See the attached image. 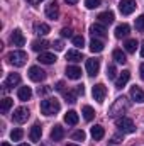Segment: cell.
<instances>
[{
	"label": "cell",
	"instance_id": "1",
	"mask_svg": "<svg viewBox=\"0 0 144 146\" xmlns=\"http://www.w3.org/2000/svg\"><path fill=\"white\" fill-rule=\"evenodd\" d=\"M59 109H61V106L56 99H44L41 102V112L44 115H54L56 112H59Z\"/></svg>",
	"mask_w": 144,
	"mask_h": 146
},
{
	"label": "cell",
	"instance_id": "2",
	"mask_svg": "<svg viewBox=\"0 0 144 146\" xmlns=\"http://www.w3.org/2000/svg\"><path fill=\"white\" fill-rule=\"evenodd\" d=\"M7 60H9V63L14 65V66H24L26 61H27V53L17 49V51L9 53V54H7Z\"/></svg>",
	"mask_w": 144,
	"mask_h": 146
},
{
	"label": "cell",
	"instance_id": "3",
	"mask_svg": "<svg viewBox=\"0 0 144 146\" xmlns=\"http://www.w3.org/2000/svg\"><path fill=\"white\" fill-rule=\"evenodd\" d=\"M115 126L119 127V131L127 133V134H131V133H134V131H136V126H134L132 119H129V117H126V115L117 117V119H115Z\"/></svg>",
	"mask_w": 144,
	"mask_h": 146
},
{
	"label": "cell",
	"instance_id": "4",
	"mask_svg": "<svg viewBox=\"0 0 144 146\" xmlns=\"http://www.w3.org/2000/svg\"><path fill=\"white\" fill-rule=\"evenodd\" d=\"M129 109V102H127V99L126 97H119L115 102H114V106L110 107L108 110V114L110 115H117V114H124L126 110Z\"/></svg>",
	"mask_w": 144,
	"mask_h": 146
},
{
	"label": "cell",
	"instance_id": "5",
	"mask_svg": "<svg viewBox=\"0 0 144 146\" xmlns=\"http://www.w3.org/2000/svg\"><path fill=\"white\" fill-rule=\"evenodd\" d=\"M92 95H93V99L97 100V102H104L105 100V95H107V88H105V85L104 83H97L93 88H92Z\"/></svg>",
	"mask_w": 144,
	"mask_h": 146
},
{
	"label": "cell",
	"instance_id": "6",
	"mask_svg": "<svg viewBox=\"0 0 144 146\" xmlns=\"http://www.w3.org/2000/svg\"><path fill=\"white\" fill-rule=\"evenodd\" d=\"M119 10L122 15H131L136 10V2L134 0H120L119 2Z\"/></svg>",
	"mask_w": 144,
	"mask_h": 146
},
{
	"label": "cell",
	"instance_id": "7",
	"mask_svg": "<svg viewBox=\"0 0 144 146\" xmlns=\"http://www.w3.org/2000/svg\"><path fill=\"white\" fill-rule=\"evenodd\" d=\"M44 12H46V17L48 19H58L59 17V5H58V2H49L48 5H46V9H44Z\"/></svg>",
	"mask_w": 144,
	"mask_h": 146
},
{
	"label": "cell",
	"instance_id": "8",
	"mask_svg": "<svg viewBox=\"0 0 144 146\" xmlns=\"http://www.w3.org/2000/svg\"><path fill=\"white\" fill-rule=\"evenodd\" d=\"M12 119L15 122H19V124H22V122H26L29 119V110L26 109V107H17V109L14 110V114H12Z\"/></svg>",
	"mask_w": 144,
	"mask_h": 146
},
{
	"label": "cell",
	"instance_id": "9",
	"mask_svg": "<svg viewBox=\"0 0 144 146\" xmlns=\"http://www.w3.org/2000/svg\"><path fill=\"white\" fill-rule=\"evenodd\" d=\"M19 83H20V75H19V73H10V75L5 78V82H3V90L14 88V87H17Z\"/></svg>",
	"mask_w": 144,
	"mask_h": 146
},
{
	"label": "cell",
	"instance_id": "10",
	"mask_svg": "<svg viewBox=\"0 0 144 146\" xmlns=\"http://www.w3.org/2000/svg\"><path fill=\"white\" fill-rule=\"evenodd\" d=\"M29 78H31L32 82H42V80L46 78V72L41 70L39 66H31V68H29Z\"/></svg>",
	"mask_w": 144,
	"mask_h": 146
},
{
	"label": "cell",
	"instance_id": "11",
	"mask_svg": "<svg viewBox=\"0 0 144 146\" xmlns=\"http://www.w3.org/2000/svg\"><path fill=\"white\" fill-rule=\"evenodd\" d=\"M98 70H100V61H98V60H95V58L87 60V73H88L90 76L98 75Z\"/></svg>",
	"mask_w": 144,
	"mask_h": 146
},
{
	"label": "cell",
	"instance_id": "12",
	"mask_svg": "<svg viewBox=\"0 0 144 146\" xmlns=\"http://www.w3.org/2000/svg\"><path fill=\"white\" fill-rule=\"evenodd\" d=\"M10 42H12V46H24L26 44V37L20 33V29H15L10 34Z\"/></svg>",
	"mask_w": 144,
	"mask_h": 146
},
{
	"label": "cell",
	"instance_id": "13",
	"mask_svg": "<svg viewBox=\"0 0 144 146\" xmlns=\"http://www.w3.org/2000/svg\"><path fill=\"white\" fill-rule=\"evenodd\" d=\"M90 34L95 37H104L105 34H107V31H105V26L104 24H92L90 26Z\"/></svg>",
	"mask_w": 144,
	"mask_h": 146
},
{
	"label": "cell",
	"instance_id": "14",
	"mask_svg": "<svg viewBox=\"0 0 144 146\" xmlns=\"http://www.w3.org/2000/svg\"><path fill=\"white\" fill-rule=\"evenodd\" d=\"M65 138V129L59 126V124H56L53 129H51V139L53 141H61Z\"/></svg>",
	"mask_w": 144,
	"mask_h": 146
},
{
	"label": "cell",
	"instance_id": "15",
	"mask_svg": "<svg viewBox=\"0 0 144 146\" xmlns=\"http://www.w3.org/2000/svg\"><path fill=\"white\" fill-rule=\"evenodd\" d=\"M131 97L136 100V102H144V92L141 87H137V85H134V87H131Z\"/></svg>",
	"mask_w": 144,
	"mask_h": 146
},
{
	"label": "cell",
	"instance_id": "16",
	"mask_svg": "<svg viewBox=\"0 0 144 146\" xmlns=\"http://www.w3.org/2000/svg\"><path fill=\"white\" fill-rule=\"evenodd\" d=\"M129 78H131V72H129V70H124V72L120 73V76L115 80V87H117V88H122V87L129 82Z\"/></svg>",
	"mask_w": 144,
	"mask_h": 146
},
{
	"label": "cell",
	"instance_id": "17",
	"mask_svg": "<svg viewBox=\"0 0 144 146\" xmlns=\"http://www.w3.org/2000/svg\"><path fill=\"white\" fill-rule=\"evenodd\" d=\"M41 134H42V127H41L39 124H34V126L31 127V133H29V138H31V141L37 143V141L41 139Z\"/></svg>",
	"mask_w": 144,
	"mask_h": 146
},
{
	"label": "cell",
	"instance_id": "18",
	"mask_svg": "<svg viewBox=\"0 0 144 146\" xmlns=\"http://www.w3.org/2000/svg\"><path fill=\"white\" fill-rule=\"evenodd\" d=\"M37 60H39V61H41L42 65H53V63H54V61H56L58 58H56V56H54L53 53H41Z\"/></svg>",
	"mask_w": 144,
	"mask_h": 146
},
{
	"label": "cell",
	"instance_id": "19",
	"mask_svg": "<svg viewBox=\"0 0 144 146\" xmlns=\"http://www.w3.org/2000/svg\"><path fill=\"white\" fill-rule=\"evenodd\" d=\"M17 97H19V100L26 102V100H29V99L32 97V90H31L29 87H20L19 92H17Z\"/></svg>",
	"mask_w": 144,
	"mask_h": 146
},
{
	"label": "cell",
	"instance_id": "20",
	"mask_svg": "<svg viewBox=\"0 0 144 146\" xmlns=\"http://www.w3.org/2000/svg\"><path fill=\"white\" fill-rule=\"evenodd\" d=\"M66 60L71 61V63H78V61L83 60V54H81L78 49H70V51L66 53Z\"/></svg>",
	"mask_w": 144,
	"mask_h": 146
},
{
	"label": "cell",
	"instance_id": "21",
	"mask_svg": "<svg viewBox=\"0 0 144 146\" xmlns=\"http://www.w3.org/2000/svg\"><path fill=\"white\" fill-rule=\"evenodd\" d=\"M78 121H80V117H78V114H76L75 110H68V112L65 114V122H66V124H70V126H76Z\"/></svg>",
	"mask_w": 144,
	"mask_h": 146
},
{
	"label": "cell",
	"instance_id": "22",
	"mask_svg": "<svg viewBox=\"0 0 144 146\" xmlns=\"http://www.w3.org/2000/svg\"><path fill=\"white\" fill-rule=\"evenodd\" d=\"M98 21H100V24H112L114 22V12H110V10H107V12H102V14H98V17H97Z\"/></svg>",
	"mask_w": 144,
	"mask_h": 146
},
{
	"label": "cell",
	"instance_id": "23",
	"mask_svg": "<svg viewBox=\"0 0 144 146\" xmlns=\"http://www.w3.org/2000/svg\"><path fill=\"white\" fill-rule=\"evenodd\" d=\"M66 76L71 80H78L81 78V70L78 66H66Z\"/></svg>",
	"mask_w": 144,
	"mask_h": 146
},
{
	"label": "cell",
	"instance_id": "24",
	"mask_svg": "<svg viewBox=\"0 0 144 146\" xmlns=\"http://www.w3.org/2000/svg\"><path fill=\"white\" fill-rule=\"evenodd\" d=\"M90 133H92V138H93L95 141H100V139L105 136V129H104L102 126H93Z\"/></svg>",
	"mask_w": 144,
	"mask_h": 146
},
{
	"label": "cell",
	"instance_id": "25",
	"mask_svg": "<svg viewBox=\"0 0 144 146\" xmlns=\"http://www.w3.org/2000/svg\"><path fill=\"white\" fill-rule=\"evenodd\" d=\"M129 31H131V27H129L127 24H119V26L115 27V37H117V39L126 37L129 34Z\"/></svg>",
	"mask_w": 144,
	"mask_h": 146
},
{
	"label": "cell",
	"instance_id": "26",
	"mask_svg": "<svg viewBox=\"0 0 144 146\" xmlns=\"http://www.w3.org/2000/svg\"><path fill=\"white\" fill-rule=\"evenodd\" d=\"M34 31H36V34H39V36H46V34H49L51 27L48 24H44V22H37L36 26H34Z\"/></svg>",
	"mask_w": 144,
	"mask_h": 146
},
{
	"label": "cell",
	"instance_id": "27",
	"mask_svg": "<svg viewBox=\"0 0 144 146\" xmlns=\"http://www.w3.org/2000/svg\"><path fill=\"white\" fill-rule=\"evenodd\" d=\"M104 49V42L100 39H92L90 41V51L92 53H100Z\"/></svg>",
	"mask_w": 144,
	"mask_h": 146
},
{
	"label": "cell",
	"instance_id": "28",
	"mask_svg": "<svg viewBox=\"0 0 144 146\" xmlns=\"http://www.w3.org/2000/svg\"><path fill=\"white\" fill-rule=\"evenodd\" d=\"M48 46H49V42L44 41V39H41V41H39V39H37V41H32V49L37 51V53H39V51H44Z\"/></svg>",
	"mask_w": 144,
	"mask_h": 146
},
{
	"label": "cell",
	"instance_id": "29",
	"mask_svg": "<svg viewBox=\"0 0 144 146\" xmlns=\"http://www.w3.org/2000/svg\"><path fill=\"white\" fill-rule=\"evenodd\" d=\"M112 56H114V60H115L117 63H120V65H124V63L127 61V58H126V53H124L122 49H115Z\"/></svg>",
	"mask_w": 144,
	"mask_h": 146
},
{
	"label": "cell",
	"instance_id": "30",
	"mask_svg": "<svg viewBox=\"0 0 144 146\" xmlns=\"http://www.w3.org/2000/svg\"><path fill=\"white\" fill-rule=\"evenodd\" d=\"M81 112H83L85 121H92V119L95 117V110H93V107H90V106H85V107L81 109Z\"/></svg>",
	"mask_w": 144,
	"mask_h": 146
},
{
	"label": "cell",
	"instance_id": "31",
	"mask_svg": "<svg viewBox=\"0 0 144 146\" xmlns=\"http://www.w3.org/2000/svg\"><path fill=\"white\" fill-rule=\"evenodd\" d=\"M126 51L127 53H136V48H137V41L136 39H129V41H126Z\"/></svg>",
	"mask_w": 144,
	"mask_h": 146
},
{
	"label": "cell",
	"instance_id": "32",
	"mask_svg": "<svg viewBox=\"0 0 144 146\" xmlns=\"http://www.w3.org/2000/svg\"><path fill=\"white\" fill-rule=\"evenodd\" d=\"M12 104H14V100H12V99H9V97H5V99L2 100V104H0V109H2V112L5 114L7 110L12 107Z\"/></svg>",
	"mask_w": 144,
	"mask_h": 146
},
{
	"label": "cell",
	"instance_id": "33",
	"mask_svg": "<svg viewBox=\"0 0 144 146\" xmlns=\"http://www.w3.org/2000/svg\"><path fill=\"white\" fill-rule=\"evenodd\" d=\"M22 136H24L22 129H14V131L10 133V139H12V141H20V139H22Z\"/></svg>",
	"mask_w": 144,
	"mask_h": 146
},
{
	"label": "cell",
	"instance_id": "34",
	"mask_svg": "<svg viewBox=\"0 0 144 146\" xmlns=\"http://www.w3.org/2000/svg\"><path fill=\"white\" fill-rule=\"evenodd\" d=\"M100 3H102V0H85L87 9H97V7H100Z\"/></svg>",
	"mask_w": 144,
	"mask_h": 146
},
{
	"label": "cell",
	"instance_id": "35",
	"mask_svg": "<svg viewBox=\"0 0 144 146\" xmlns=\"http://www.w3.org/2000/svg\"><path fill=\"white\" fill-rule=\"evenodd\" d=\"M63 95H65L66 102H70V104H75V102H76V95L73 94L71 90H68V92H63Z\"/></svg>",
	"mask_w": 144,
	"mask_h": 146
},
{
	"label": "cell",
	"instance_id": "36",
	"mask_svg": "<svg viewBox=\"0 0 144 146\" xmlns=\"http://www.w3.org/2000/svg\"><path fill=\"white\" fill-rule=\"evenodd\" d=\"M85 136H87V134H85V131H81V129H80V131H75V133L71 134V138L75 139V141H83Z\"/></svg>",
	"mask_w": 144,
	"mask_h": 146
},
{
	"label": "cell",
	"instance_id": "37",
	"mask_svg": "<svg viewBox=\"0 0 144 146\" xmlns=\"http://www.w3.org/2000/svg\"><path fill=\"white\" fill-rule=\"evenodd\" d=\"M136 29L141 31V33H144V15H139V17L136 19Z\"/></svg>",
	"mask_w": 144,
	"mask_h": 146
},
{
	"label": "cell",
	"instance_id": "38",
	"mask_svg": "<svg viewBox=\"0 0 144 146\" xmlns=\"http://www.w3.org/2000/svg\"><path fill=\"white\" fill-rule=\"evenodd\" d=\"M73 44H75L76 48H81V46L85 44V39H83V36H73Z\"/></svg>",
	"mask_w": 144,
	"mask_h": 146
},
{
	"label": "cell",
	"instance_id": "39",
	"mask_svg": "<svg viewBox=\"0 0 144 146\" xmlns=\"http://www.w3.org/2000/svg\"><path fill=\"white\" fill-rule=\"evenodd\" d=\"M61 36L63 37H73V29L71 27H63V29H61Z\"/></svg>",
	"mask_w": 144,
	"mask_h": 146
},
{
	"label": "cell",
	"instance_id": "40",
	"mask_svg": "<svg viewBox=\"0 0 144 146\" xmlns=\"http://www.w3.org/2000/svg\"><path fill=\"white\" fill-rule=\"evenodd\" d=\"M115 75H117L115 66H114V65H112V66H108V68H107V76L110 78V80H114V78H115Z\"/></svg>",
	"mask_w": 144,
	"mask_h": 146
},
{
	"label": "cell",
	"instance_id": "41",
	"mask_svg": "<svg viewBox=\"0 0 144 146\" xmlns=\"http://www.w3.org/2000/svg\"><path fill=\"white\" fill-rule=\"evenodd\" d=\"M53 46H54V49H56V51H63V42H61V41H54V42H53Z\"/></svg>",
	"mask_w": 144,
	"mask_h": 146
},
{
	"label": "cell",
	"instance_id": "42",
	"mask_svg": "<svg viewBox=\"0 0 144 146\" xmlns=\"http://www.w3.org/2000/svg\"><path fill=\"white\" fill-rule=\"evenodd\" d=\"M37 92H39V95H41V94H42V95H44V94H49V92H51V87H42V88L39 87Z\"/></svg>",
	"mask_w": 144,
	"mask_h": 146
},
{
	"label": "cell",
	"instance_id": "43",
	"mask_svg": "<svg viewBox=\"0 0 144 146\" xmlns=\"http://www.w3.org/2000/svg\"><path fill=\"white\" fill-rule=\"evenodd\" d=\"M56 90L65 92V83H63V82H58V83H56Z\"/></svg>",
	"mask_w": 144,
	"mask_h": 146
},
{
	"label": "cell",
	"instance_id": "44",
	"mask_svg": "<svg viewBox=\"0 0 144 146\" xmlns=\"http://www.w3.org/2000/svg\"><path fill=\"white\" fill-rule=\"evenodd\" d=\"M76 94H78V95H83V94H85V88H83V85H78V87H76Z\"/></svg>",
	"mask_w": 144,
	"mask_h": 146
},
{
	"label": "cell",
	"instance_id": "45",
	"mask_svg": "<svg viewBox=\"0 0 144 146\" xmlns=\"http://www.w3.org/2000/svg\"><path fill=\"white\" fill-rule=\"evenodd\" d=\"M139 73H141V78L144 80V63L141 65V66H139Z\"/></svg>",
	"mask_w": 144,
	"mask_h": 146
},
{
	"label": "cell",
	"instance_id": "46",
	"mask_svg": "<svg viewBox=\"0 0 144 146\" xmlns=\"http://www.w3.org/2000/svg\"><path fill=\"white\" fill-rule=\"evenodd\" d=\"M68 5H75V3H78V0H65Z\"/></svg>",
	"mask_w": 144,
	"mask_h": 146
},
{
	"label": "cell",
	"instance_id": "47",
	"mask_svg": "<svg viewBox=\"0 0 144 146\" xmlns=\"http://www.w3.org/2000/svg\"><path fill=\"white\" fill-rule=\"evenodd\" d=\"M141 56L144 58V41H143V44H141Z\"/></svg>",
	"mask_w": 144,
	"mask_h": 146
},
{
	"label": "cell",
	"instance_id": "48",
	"mask_svg": "<svg viewBox=\"0 0 144 146\" xmlns=\"http://www.w3.org/2000/svg\"><path fill=\"white\" fill-rule=\"evenodd\" d=\"M31 3H37V2H41V0H29Z\"/></svg>",
	"mask_w": 144,
	"mask_h": 146
},
{
	"label": "cell",
	"instance_id": "49",
	"mask_svg": "<svg viewBox=\"0 0 144 146\" xmlns=\"http://www.w3.org/2000/svg\"><path fill=\"white\" fill-rule=\"evenodd\" d=\"M2 146H10L9 143H2Z\"/></svg>",
	"mask_w": 144,
	"mask_h": 146
},
{
	"label": "cell",
	"instance_id": "50",
	"mask_svg": "<svg viewBox=\"0 0 144 146\" xmlns=\"http://www.w3.org/2000/svg\"><path fill=\"white\" fill-rule=\"evenodd\" d=\"M66 146H78V145H73V143H70V145H66Z\"/></svg>",
	"mask_w": 144,
	"mask_h": 146
},
{
	"label": "cell",
	"instance_id": "51",
	"mask_svg": "<svg viewBox=\"0 0 144 146\" xmlns=\"http://www.w3.org/2000/svg\"><path fill=\"white\" fill-rule=\"evenodd\" d=\"M19 146H31V145H26V143H24V145H19Z\"/></svg>",
	"mask_w": 144,
	"mask_h": 146
}]
</instances>
